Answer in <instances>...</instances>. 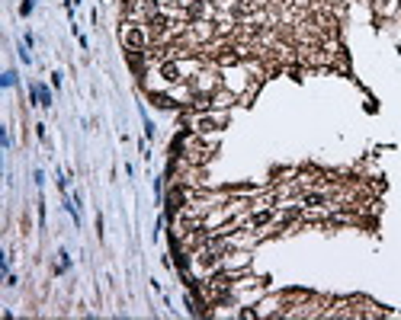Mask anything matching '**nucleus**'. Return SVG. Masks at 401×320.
<instances>
[{
    "instance_id": "nucleus-1",
    "label": "nucleus",
    "mask_w": 401,
    "mask_h": 320,
    "mask_svg": "<svg viewBox=\"0 0 401 320\" xmlns=\"http://www.w3.org/2000/svg\"><path fill=\"white\" fill-rule=\"evenodd\" d=\"M122 45H125V52H148L151 48V32L145 23H132V19H125L122 23Z\"/></svg>"
},
{
    "instance_id": "nucleus-2",
    "label": "nucleus",
    "mask_w": 401,
    "mask_h": 320,
    "mask_svg": "<svg viewBox=\"0 0 401 320\" xmlns=\"http://www.w3.org/2000/svg\"><path fill=\"white\" fill-rule=\"evenodd\" d=\"M234 103H238V93L228 90V87H218L212 93V109H232Z\"/></svg>"
},
{
    "instance_id": "nucleus-3",
    "label": "nucleus",
    "mask_w": 401,
    "mask_h": 320,
    "mask_svg": "<svg viewBox=\"0 0 401 320\" xmlns=\"http://www.w3.org/2000/svg\"><path fill=\"white\" fill-rule=\"evenodd\" d=\"M373 10H376V17L389 19V17H395V13L401 10V0H373Z\"/></svg>"
},
{
    "instance_id": "nucleus-4",
    "label": "nucleus",
    "mask_w": 401,
    "mask_h": 320,
    "mask_svg": "<svg viewBox=\"0 0 401 320\" xmlns=\"http://www.w3.org/2000/svg\"><path fill=\"white\" fill-rule=\"evenodd\" d=\"M241 317H244V320H254V317H260V314H257V311H251V308H247V311H241Z\"/></svg>"
}]
</instances>
